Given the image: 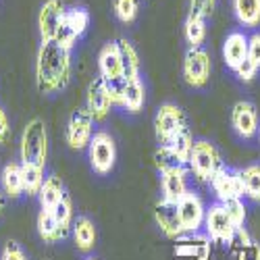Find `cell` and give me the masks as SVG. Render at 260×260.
<instances>
[{
	"label": "cell",
	"instance_id": "1",
	"mask_svg": "<svg viewBox=\"0 0 260 260\" xmlns=\"http://www.w3.org/2000/svg\"><path fill=\"white\" fill-rule=\"evenodd\" d=\"M71 79V52L56 42H42L36 58V85L42 94H56Z\"/></svg>",
	"mask_w": 260,
	"mask_h": 260
},
{
	"label": "cell",
	"instance_id": "2",
	"mask_svg": "<svg viewBox=\"0 0 260 260\" xmlns=\"http://www.w3.org/2000/svg\"><path fill=\"white\" fill-rule=\"evenodd\" d=\"M19 154H21V165H36L46 169V158H48V132L42 119H31L23 134H21L19 142Z\"/></svg>",
	"mask_w": 260,
	"mask_h": 260
},
{
	"label": "cell",
	"instance_id": "3",
	"mask_svg": "<svg viewBox=\"0 0 260 260\" xmlns=\"http://www.w3.org/2000/svg\"><path fill=\"white\" fill-rule=\"evenodd\" d=\"M223 158L221 152L216 150L214 144H210L208 140H196L191 148V154L187 160V169L189 173H193V177L202 183H210V179L223 169Z\"/></svg>",
	"mask_w": 260,
	"mask_h": 260
},
{
	"label": "cell",
	"instance_id": "4",
	"mask_svg": "<svg viewBox=\"0 0 260 260\" xmlns=\"http://www.w3.org/2000/svg\"><path fill=\"white\" fill-rule=\"evenodd\" d=\"M88 156H90L92 169L98 175L111 173L117 162V144H115L113 136L106 132H96L88 146Z\"/></svg>",
	"mask_w": 260,
	"mask_h": 260
},
{
	"label": "cell",
	"instance_id": "5",
	"mask_svg": "<svg viewBox=\"0 0 260 260\" xmlns=\"http://www.w3.org/2000/svg\"><path fill=\"white\" fill-rule=\"evenodd\" d=\"M185 115L183 111L177 106V104H171V102H165L160 104V108L156 111V117H154V136H156V142L160 146H169L171 140L175 138V134L179 132L181 127H185Z\"/></svg>",
	"mask_w": 260,
	"mask_h": 260
},
{
	"label": "cell",
	"instance_id": "6",
	"mask_svg": "<svg viewBox=\"0 0 260 260\" xmlns=\"http://www.w3.org/2000/svg\"><path fill=\"white\" fill-rule=\"evenodd\" d=\"M210 71H212V62H210V54L204 48H189L185 52L183 58V79L191 88H204L210 79Z\"/></svg>",
	"mask_w": 260,
	"mask_h": 260
},
{
	"label": "cell",
	"instance_id": "7",
	"mask_svg": "<svg viewBox=\"0 0 260 260\" xmlns=\"http://www.w3.org/2000/svg\"><path fill=\"white\" fill-rule=\"evenodd\" d=\"M204 231L212 244H223L227 246L235 233V225L231 223L229 214L221 202L210 204L206 208V219H204Z\"/></svg>",
	"mask_w": 260,
	"mask_h": 260
},
{
	"label": "cell",
	"instance_id": "8",
	"mask_svg": "<svg viewBox=\"0 0 260 260\" xmlns=\"http://www.w3.org/2000/svg\"><path fill=\"white\" fill-rule=\"evenodd\" d=\"M64 138H67V144L71 150H83L90 146L94 138V119L88 113V108H77V111L71 113Z\"/></svg>",
	"mask_w": 260,
	"mask_h": 260
},
{
	"label": "cell",
	"instance_id": "9",
	"mask_svg": "<svg viewBox=\"0 0 260 260\" xmlns=\"http://www.w3.org/2000/svg\"><path fill=\"white\" fill-rule=\"evenodd\" d=\"M177 210H179V221H181L183 233H198L204 227L206 206L198 193L187 191L177 202Z\"/></svg>",
	"mask_w": 260,
	"mask_h": 260
},
{
	"label": "cell",
	"instance_id": "10",
	"mask_svg": "<svg viewBox=\"0 0 260 260\" xmlns=\"http://www.w3.org/2000/svg\"><path fill=\"white\" fill-rule=\"evenodd\" d=\"M210 187H212L216 200H219L221 204H225L229 200H244V183H242V177H240V171L223 167L210 179Z\"/></svg>",
	"mask_w": 260,
	"mask_h": 260
},
{
	"label": "cell",
	"instance_id": "11",
	"mask_svg": "<svg viewBox=\"0 0 260 260\" xmlns=\"http://www.w3.org/2000/svg\"><path fill=\"white\" fill-rule=\"evenodd\" d=\"M111 106H113V98H111V92H108V85L98 75L88 85L85 108H88V113L92 115L94 121H104L108 117V113H111Z\"/></svg>",
	"mask_w": 260,
	"mask_h": 260
},
{
	"label": "cell",
	"instance_id": "12",
	"mask_svg": "<svg viewBox=\"0 0 260 260\" xmlns=\"http://www.w3.org/2000/svg\"><path fill=\"white\" fill-rule=\"evenodd\" d=\"M231 125L235 129V134L244 140H252L254 136H258L260 119H258L256 106L248 100L235 102L231 108Z\"/></svg>",
	"mask_w": 260,
	"mask_h": 260
},
{
	"label": "cell",
	"instance_id": "13",
	"mask_svg": "<svg viewBox=\"0 0 260 260\" xmlns=\"http://www.w3.org/2000/svg\"><path fill=\"white\" fill-rule=\"evenodd\" d=\"M64 5L60 0H46L44 5L40 9V15H38V27H40V36H42V42H52L58 27L62 25V19H64Z\"/></svg>",
	"mask_w": 260,
	"mask_h": 260
},
{
	"label": "cell",
	"instance_id": "14",
	"mask_svg": "<svg viewBox=\"0 0 260 260\" xmlns=\"http://www.w3.org/2000/svg\"><path fill=\"white\" fill-rule=\"evenodd\" d=\"M154 223L156 227L171 240H177L183 235V227L179 221V210H177V202L171 200H158L154 204Z\"/></svg>",
	"mask_w": 260,
	"mask_h": 260
},
{
	"label": "cell",
	"instance_id": "15",
	"mask_svg": "<svg viewBox=\"0 0 260 260\" xmlns=\"http://www.w3.org/2000/svg\"><path fill=\"white\" fill-rule=\"evenodd\" d=\"M175 256H185L191 260H210V240L206 233H183L175 240Z\"/></svg>",
	"mask_w": 260,
	"mask_h": 260
},
{
	"label": "cell",
	"instance_id": "16",
	"mask_svg": "<svg viewBox=\"0 0 260 260\" xmlns=\"http://www.w3.org/2000/svg\"><path fill=\"white\" fill-rule=\"evenodd\" d=\"M187 175L189 169L187 167H177L171 169L167 173H160V187H162V198L171 202H179L185 193L189 191L187 187Z\"/></svg>",
	"mask_w": 260,
	"mask_h": 260
},
{
	"label": "cell",
	"instance_id": "17",
	"mask_svg": "<svg viewBox=\"0 0 260 260\" xmlns=\"http://www.w3.org/2000/svg\"><path fill=\"white\" fill-rule=\"evenodd\" d=\"M98 71L100 77L106 81H117V79H125L123 77V64H121V54H119V46L115 44H106L100 54H98Z\"/></svg>",
	"mask_w": 260,
	"mask_h": 260
},
{
	"label": "cell",
	"instance_id": "18",
	"mask_svg": "<svg viewBox=\"0 0 260 260\" xmlns=\"http://www.w3.org/2000/svg\"><path fill=\"white\" fill-rule=\"evenodd\" d=\"M223 58L229 69H237L240 64L248 58V36L242 31H233L227 36L225 44H223Z\"/></svg>",
	"mask_w": 260,
	"mask_h": 260
},
{
	"label": "cell",
	"instance_id": "19",
	"mask_svg": "<svg viewBox=\"0 0 260 260\" xmlns=\"http://www.w3.org/2000/svg\"><path fill=\"white\" fill-rule=\"evenodd\" d=\"M71 235H73V244L77 248V252L88 254L94 250L96 246V227L88 216H77L71 227Z\"/></svg>",
	"mask_w": 260,
	"mask_h": 260
},
{
	"label": "cell",
	"instance_id": "20",
	"mask_svg": "<svg viewBox=\"0 0 260 260\" xmlns=\"http://www.w3.org/2000/svg\"><path fill=\"white\" fill-rule=\"evenodd\" d=\"M0 185H3V193L7 198H19L21 193H25L23 187V171H21L19 162H9L3 173H0Z\"/></svg>",
	"mask_w": 260,
	"mask_h": 260
},
{
	"label": "cell",
	"instance_id": "21",
	"mask_svg": "<svg viewBox=\"0 0 260 260\" xmlns=\"http://www.w3.org/2000/svg\"><path fill=\"white\" fill-rule=\"evenodd\" d=\"M144 102H146V88L142 79H125V85H123V94H121V106L125 108L127 113H140L144 108Z\"/></svg>",
	"mask_w": 260,
	"mask_h": 260
},
{
	"label": "cell",
	"instance_id": "22",
	"mask_svg": "<svg viewBox=\"0 0 260 260\" xmlns=\"http://www.w3.org/2000/svg\"><path fill=\"white\" fill-rule=\"evenodd\" d=\"M64 196H67V191H64L62 179L56 177V175H50V177L44 179V185H42V189L38 193V200H40V206L42 208L54 210Z\"/></svg>",
	"mask_w": 260,
	"mask_h": 260
},
{
	"label": "cell",
	"instance_id": "23",
	"mask_svg": "<svg viewBox=\"0 0 260 260\" xmlns=\"http://www.w3.org/2000/svg\"><path fill=\"white\" fill-rule=\"evenodd\" d=\"M119 54H121V64H123V77L129 79H140V56L129 40L121 38L117 40Z\"/></svg>",
	"mask_w": 260,
	"mask_h": 260
},
{
	"label": "cell",
	"instance_id": "24",
	"mask_svg": "<svg viewBox=\"0 0 260 260\" xmlns=\"http://www.w3.org/2000/svg\"><path fill=\"white\" fill-rule=\"evenodd\" d=\"M36 227H38V235H40L46 244H56V242L64 240L62 233H60V229H58V223H56V219H54V212H52V210L42 208V210L38 212Z\"/></svg>",
	"mask_w": 260,
	"mask_h": 260
},
{
	"label": "cell",
	"instance_id": "25",
	"mask_svg": "<svg viewBox=\"0 0 260 260\" xmlns=\"http://www.w3.org/2000/svg\"><path fill=\"white\" fill-rule=\"evenodd\" d=\"M233 13L244 27L260 25V0H231Z\"/></svg>",
	"mask_w": 260,
	"mask_h": 260
},
{
	"label": "cell",
	"instance_id": "26",
	"mask_svg": "<svg viewBox=\"0 0 260 260\" xmlns=\"http://www.w3.org/2000/svg\"><path fill=\"white\" fill-rule=\"evenodd\" d=\"M244 183V198L260 204V165H248L240 171Z\"/></svg>",
	"mask_w": 260,
	"mask_h": 260
},
{
	"label": "cell",
	"instance_id": "27",
	"mask_svg": "<svg viewBox=\"0 0 260 260\" xmlns=\"http://www.w3.org/2000/svg\"><path fill=\"white\" fill-rule=\"evenodd\" d=\"M206 19L202 17H196V15H187L185 19V27H183V34H185V40L189 48H202L204 40H206Z\"/></svg>",
	"mask_w": 260,
	"mask_h": 260
},
{
	"label": "cell",
	"instance_id": "28",
	"mask_svg": "<svg viewBox=\"0 0 260 260\" xmlns=\"http://www.w3.org/2000/svg\"><path fill=\"white\" fill-rule=\"evenodd\" d=\"M193 142H196V140H193V136H191V129L185 125V127H181L179 132L175 134V138L171 140L169 148L181 158L183 165H187L189 154H191V148H193Z\"/></svg>",
	"mask_w": 260,
	"mask_h": 260
},
{
	"label": "cell",
	"instance_id": "29",
	"mask_svg": "<svg viewBox=\"0 0 260 260\" xmlns=\"http://www.w3.org/2000/svg\"><path fill=\"white\" fill-rule=\"evenodd\" d=\"M23 171V187L27 196H38L42 185H44V167H36V165H21Z\"/></svg>",
	"mask_w": 260,
	"mask_h": 260
},
{
	"label": "cell",
	"instance_id": "30",
	"mask_svg": "<svg viewBox=\"0 0 260 260\" xmlns=\"http://www.w3.org/2000/svg\"><path fill=\"white\" fill-rule=\"evenodd\" d=\"M54 212V219H56V223H58V229H60V233H62V237H67L69 235V231H71V227H73V204H71V198L69 196H64L62 200H60V204L52 210Z\"/></svg>",
	"mask_w": 260,
	"mask_h": 260
},
{
	"label": "cell",
	"instance_id": "31",
	"mask_svg": "<svg viewBox=\"0 0 260 260\" xmlns=\"http://www.w3.org/2000/svg\"><path fill=\"white\" fill-rule=\"evenodd\" d=\"M154 165H156V169L160 173H167V171L177 169V167H187V165L181 162V158L173 152L169 146H158L154 150Z\"/></svg>",
	"mask_w": 260,
	"mask_h": 260
},
{
	"label": "cell",
	"instance_id": "32",
	"mask_svg": "<svg viewBox=\"0 0 260 260\" xmlns=\"http://www.w3.org/2000/svg\"><path fill=\"white\" fill-rule=\"evenodd\" d=\"M64 23H67L77 36H83L90 27V13L85 9H69L64 13Z\"/></svg>",
	"mask_w": 260,
	"mask_h": 260
},
{
	"label": "cell",
	"instance_id": "33",
	"mask_svg": "<svg viewBox=\"0 0 260 260\" xmlns=\"http://www.w3.org/2000/svg\"><path fill=\"white\" fill-rule=\"evenodd\" d=\"M115 15L123 23H132L136 21L138 13H140V0H115L113 3Z\"/></svg>",
	"mask_w": 260,
	"mask_h": 260
},
{
	"label": "cell",
	"instance_id": "34",
	"mask_svg": "<svg viewBox=\"0 0 260 260\" xmlns=\"http://www.w3.org/2000/svg\"><path fill=\"white\" fill-rule=\"evenodd\" d=\"M223 206H225V210H227V214H229L231 223L235 225V229L244 227L246 216H248V208H246L244 200H229V202H225Z\"/></svg>",
	"mask_w": 260,
	"mask_h": 260
},
{
	"label": "cell",
	"instance_id": "35",
	"mask_svg": "<svg viewBox=\"0 0 260 260\" xmlns=\"http://www.w3.org/2000/svg\"><path fill=\"white\" fill-rule=\"evenodd\" d=\"M252 244H254V240L250 237V233L246 231V227H240V229H235V233H233V237H231V242H229L227 246H229L231 254L235 256L237 252H242V250L250 248Z\"/></svg>",
	"mask_w": 260,
	"mask_h": 260
},
{
	"label": "cell",
	"instance_id": "36",
	"mask_svg": "<svg viewBox=\"0 0 260 260\" xmlns=\"http://www.w3.org/2000/svg\"><path fill=\"white\" fill-rule=\"evenodd\" d=\"M77 34L67 25V23H64V19H62V25L58 27V31H56V36H54V40L52 42H56V44L58 46H62L64 50H69L71 52V48L75 46V42H77Z\"/></svg>",
	"mask_w": 260,
	"mask_h": 260
},
{
	"label": "cell",
	"instance_id": "37",
	"mask_svg": "<svg viewBox=\"0 0 260 260\" xmlns=\"http://www.w3.org/2000/svg\"><path fill=\"white\" fill-rule=\"evenodd\" d=\"M216 0H189V15H196V17H210L214 11Z\"/></svg>",
	"mask_w": 260,
	"mask_h": 260
},
{
	"label": "cell",
	"instance_id": "38",
	"mask_svg": "<svg viewBox=\"0 0 260 260\" xmlns=\"http://www.w3.org/2000/svg\"><path fill=\"white\" fill-rule=\"evenodd\" d=\"M0 260H27V256H25L23 248L11 240V242L5 244L3 252H0Z\"/></svg>",
	"mask_w": 260,
	"mask_h": 260
},
{
	"label": "cell",
	"instance_id": "39",
	"mask_svg": "<svg viewBox=\"0 0 260 260\" xmlns=\"http://www.w3.org/2000/svg\"><path fill=\"white\" fill-rule=\"evenodd\" d=\"M256 73H258V67H256V64H254L250 58H246V60L240 64V67L235 69V75L240 77L242 81H246V83H248V81H252V79L256 77Z\"/></svg>",
	"mask_w": 260,
	"mask_h": 260
},
{
	"label": "cell",
	"instance_id": "40",
	"mask_svg": "<svg viewBox=\"0 0 260 260\" xmlns=\"http://www.w3.org/2000/svg\"><path fill=\"white\" fill-rule=\"evenodd\" d=\"M248 58L260 69V34H252L248 38Z\"/></svg>",
	"mask_w": 260,
	"mask_h": 260
},
{
	"label": "cell",
	"instance_id": "41",
	"mask_svg": "<svg viewBox=\"0 0 260 260\" xmlns=\"http://www.w3.org/2000/svg\"><path fill=\"white\" fill-rule=\"evenodd\" d=\"M9 140H11V123L5 108L0 106V144H9Z\"/></svg>",
	"mask_w": 260,
	"mask_h": 260
},
{
	"label": "cell",
	"instance_id": "42",
	"mask_svg": "<svg viewBox=\"0 0 260 260\" xmlns=\"http://www.w3.org/2000/svg\"><path fill=\"white\" fill-rule=\"evenodd\" d=\"M235 258H237V260H260V246L254 242L250 248H246V250H242V252H237Z\"/></svg>",
	"mask_w": 260,
	"mask_h": 260
},
{
	"label": "cell",
	"instance_id": "43",
	"mask_svg": "<svg viewBox=\"0 0 260 260\" xmlns=\"http://www.w3.org/2000/svg\"><path fill=\"white\" fill-rule=\"evenodd\" d=\"M3 210H5V193H0V216H3Z\"/></svg>",
	"mask_w": 260,
	"mask_h": 260
},
{
	"label": "cell",
	"instance_id": "44",
	"mask_svg": "<svg viewBox=\"0 0 260 260\" xmlns=\"http://www.w3.org/2000/svg\"><path fill=\"white\" fill-rule=\"evenodd\" d=\"M175 260H191V258H185V256H175Z\"/></svg>",
	"mask_w": 260,
	"mask_h": 260
},
{
	"label": "cell",
	"instance_id": "45",
	"mask_svg": "<svg viewBox=\"0 0 260 260\" xmlns=\"http://www.w3.org/2000/svg\"><path fill=\"white\" fill-rule=\"evenodd\" d=\"M85 260H96V258H94V256H88V258H85Z\"/></svg>",
	"mask_w": 260,
	"mask_h": 260
},
{
	"label": "cell",
	"instance_id": "46",
	"mask_svg": "<svg viewBox=\"0 0 260 260\" xmlns=\"http://www.w3.org/2000/svg\"><path fill=\"white\" fill-rule=\"evenodd\" d=\"M258 142H260V125H258Z\"/></svg>",
	"mask_w": 260,
	"mask_h": 260
}]
</instances>
